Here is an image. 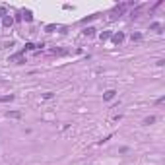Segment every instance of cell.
<instances>
[{
	"instance_id": "obj_5",
	"label": "cell",
	"mask_w": 165,
	"mask_h": 165,
	"mask_svg": "<svg viewBox=\"0 0 165 165\" xmlns=\"http://www.w3.org/2000/svg\"><path fill=\"white\" fill-rule=\"evenodd\" d=\"M14 23V18L12 16H4V27H10Z\"/></svg>"
},
{
	"instance_id": "obj_2",
	"label": "cell",
	"mask_w": 165,
	"mask_h": 165,
	"mask_svg": "<svg viewBox=\"0 0 165 165\" xmlns=\"http://www.w3.org/2000/svg\"><path fill=\"white\" fill-rule=\"evenodd\" d=\"M115 95H117V91H115V89H107V91H105V95H103V99H105V101H111V99H115Z\"/></svg>"
},
{
	"instance_id": "obj_6",
	"label": "cell",
	"mask_w": 165,
	"mask_h": 165,
	"mask_svg": "<svg viewBox=\"0 0 165 165\" xmlns=\"http://www.w3.org/2000/svg\"><path fill=\"white\" fill-rule=\"evenodd\" d=\"M84 35H88V37H93V35H95V27H88V29H84Z\"/></svg>"
},
{
	"instance_id": "obj_3",
	"label": "cell",
	"mask_w": 165,
	"mask_h": 165,
	"mask_svg": "<svg viewBox=\"0 0 165 165\" xmlns=\"http://www.w3.org/2000/svg\"><path fill=\"white\" fill-rule=\"evenodd\" d=\"M23 19H26V21H33V14H31V10H23Z\"/></svg>"
},
{
	"instance_id": "obj_7",
	"label": "cell",
	"mask_w": 165,
	"mask_h": 165,
	"mask_svg": "<svg viewBox=\"0 0 165 165\" xmlns=\"http://www.w3.org/2000/svg\"><path fill=\"white\" fill-rule=\"evenodd\" d=\"M153 122H155V117H146V119H144V124H148V126L153 124Z\"/></svg>"
},
{
	"instance_id": "obj_12",
	"label": "cell",
	"mask_w": 165,
	"mask_h": 165,
	"mask_svg": "<svg viewBox=\"0 0 165 165\" xmlns=\"http://www.w3.org/2000/svg\"><path fill=\"white\" fill-rule=\"evenodd\" d=\"M142 39V33H132V41H140Z\"/></svg>"
},
{
	"instance_id": "obj_1",
	"label": "cell",
	"mask_w": 165,
	"mask_h": 165,
	"mask_svg": "<svg viewBox=\"0 0 165 165\" xmlns=\"http://www.w3.org/2000/svg\"><path fill=\"white\" fill-rule=\"evenodd\" d=\"M111 41H113L115 45H121L122 41H124V33H121V31H119V33H113V35H111Z\"/></svg>"
},
{
	"instance_id": "obj_11",
	"label": "cell",
	"mask_w": 165,
	"mask_h": 165,
	"mask_svg": "<svg viewBox=\"0 0 165 165\" xmlns=\"http://www.w3.org/2000/svg\"><path fill=\"white\" fill-rule=\"evenodd\" d=\"M23 51H35V45H33V43H27Z\"/></svg>"
},
{
	"instance_id": "obj_4",
	"label": "cell",
	"mask_w": 165,
	"mask_h": 165,
	"mask_svg": "<svg viewBox=\"0 0 165 165\" xmlns=\"http://www.w3.org/2000/svg\"><path fill=\"white\" fill-rule=\"evenodd\" d=\"M6 117H10V119H19V117H21V113H19V111H8Z\"/></svg>"
},
{
	"instance_id": "obj_13",
	"label": "cell",
	"mask_w": 165,
	"mask_h": 165,
	"mask_svg": "<svg viewBox=\"0 0 165 165\" xmlns=\"http://www.w3.org/2000/svg\"><path fill=\"white\" fill-rule=\"evenodd\" d=\"M0 16H6V8L4 6H0Z\"/></svg>"
},
{
	"instance_id": "obj_9",
	"label": "cell",
	"mask_w": 165,
	"mask_h": 165,
	"mask_svg": "<svg viewBox=\"0 0 165 165\" xmlns=\"http://www.w3.org/2000/svg\"><path fill=\"white\" fill-rule=\"evenodd\" d=\"M14 97H16V95H12V93H10V95H4V97H0V103H4V101H12Z\"/></svg>"
},
{
	"instance_id": "obj_8",
	"label": "cell",
	"mask_w": 165,
	"mask_h": 165,
	"mask_svg": "<svg viewBox=\"0 0 165 165\" xmlns=\"http://www.w3.org/2000/svg\"><path fill=\"white\" fill-rule=\"evenodd\" d=\"M150 29H153V31L161 33V23H152V26H150Z\"/></svg>"
},
{
	"instance_id": "obj_10",
	"label": "cell",
	"mask_w": 165,
	"mask_h": 165,
	"mask_svg": "<svg viewBox=\"0 0 165 165\" xmlns=\"http://www.w3.org/2000/svg\"><path fill=\"white\" fill-rule=\"evenodd\" d=\"M109 37H111V33H109V31H103L101 35H99V39H101V41H107Z\"/></svg>"
}]
</instances>
